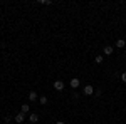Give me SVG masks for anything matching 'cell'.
Here are the masks:
<instances>
[{"mask_svg": "<svg viewBox=\"0 0 126 124\" xmlns=\"http://www.w3.org/2000/svg\"><path fill=\"white\" fill-rule=\"evenodd\" d=\"M82 94H86V96H94V87L93 86H84V89H82Z\"/></svg>", "mask_w": 126, "mask_h": 124, "instance_id": "obj_1", "label": "cell"}, {"mask_svg": "<svg viewBox=\"0 0 126 124\" xmlns=\"http://www.w3.org/2000/svg\"><path fill=\"white\" fill-rule=\"evenodd\" d=\"M64 87H66V84H64L62 81H54V89H56V91L61 92V91H64Z\"/></svg>", "mask_w": 126, "mask_h": 124, "instance_id": "obj_2", "label": "cell"}, {"mask_svg": "<svg viewBox=\"0 0 126 124\" xmlns=\"http://www.w3.org/2000/svg\"><path fill=\"white\" fill-rule=\"evenodd\" d=\"M79 84H81V81H79V79H76V77L69 81V86L72 87V89H78V87H79Z\"/></svg>", "mask_w": 126, "mask_h": 124, "instance_id": "obj_3", "label": "cell"}, {"mask_svg": "<svg viewBox=\"0 0 126 124\" xmlns=\"http://www.w3.org/2000/svg\"><path fill=\"white\" fill-rule=\"evenodd\" d=\"M29 121L32 124H35V123H39V116L35 114V112H30V116H29Z\"/></svg>", "mask_w": 126, "mask_h": 124, "instance_id": "obj_4", "label": "cell"}, {"mask_svg": "<svg viewBox=\"0 0 126 124\" xmlns=\"http://www.w3.org/2000/svg\"><path fill=\"white\" fill-rule=\"evenodd\" d=\"M103 54L104 55H113V45H106L104 50H103Z\"/></svg>", "mask_w": 126, "mask_h": 124, "instance_id": "obj_5", "label": "cell"}, {"mask_svg": "<svg viewBox=\"0 0 126 124\" xmlns=\"http://www.w3.org/2000/svg\"><path fill=\"white\" fill-rule=\"evenodd\" d=\"M24 119H25V114H24V112H19V114L15 116V123H24Z\"/></svg>", "mask_w": 126, "mask_h": 124, "instance_id": "obj_6", "label": "cell"}, {"mask_svg": "<svg viewBox=\"0 0 126 124\" xmlns=\"http://www.w3.org/2000/svg\"><path fill=\"white\" fill-rule=\"evenodd\" d=\"M125 45H126V40H125V39H118V40H116V47L118 49H123Z\"/></svg>", "mask_w": 126, "mask_h": 124, "instance_id": "obj_7", "label": "cell"}, {"mask_svg": "<svg viewBox=\"0 0 126 124\" xmlns=\"http://www.w3.org/2000/svg\"><path fill=\"white\" fill-rule=\"evenodd\" d=\"M37 97H39V96H37V92H35V91H30V92H29V101H32V102H34Z\"/></svg>", "mask_w": 126, "mask_h": 124, "instance_id": "obj_8", "label": "cell"}, {"mask_svg": "<svg viewBox=\"0 0 126 124\" xmlns=\"http://www.w3.org/2000/svg\"><path fill=\"white\" fill-rule=\"evenodd\" d=\"M20 109H22L20 112H24V114H27V112L30 111V106H29V104H22V106H20Z\"/></svg>", "mask_w": 126, "mask_h": 124, "instance_id": "obj_9", "label": "cell"}, {"mask_svg": "<svg viewBox=\"0 0 126 124\" xmlns=\"http://www.w3.org/2000/svg\"><path fill=\"white\" fill-rule=\"evenodd\" d=\"M39 102H40V104H42V106H46V104H47V102H49L47 96H40V97H39Z\"/></svg>", "mask_w": 126, "mask_h": 124, "instance_id": "obj_10", "label": "cell"}, {"mask_svg": "<svg viewBox=\"0 0 126 124\" xmlns=\"http://www.w3.org/2000/svg\"><path fill=\"white\" fill-rule=\"evenodd\" d=\"M94 60H96V64H103V62H104V57H103V55H96Z\"/></svg>", "mask_w": 126, "mask_h": 124, "instance_id": "obj_11", "label": "cell"}, {"mask_svg": "<svg viewBox=\"0 0 126 124\" xmlns=\"http://www.w3.org/2000/svg\"><path fill=\"white\" fill-rule=\"evenodd\" d=\"M40 3H42V5H50L52 2H50V0H40Z\"/></svg>", "mask_w": 126, "mask_h": 124, "instance_id": "obj_12", "label": "cell"}, {"mask_svg": "<svg viewBox=\"0 0 126 124\" xmlns=\"http://www.w3.org/2000/svg\"><path fill=\"white\" fill-rule=\"evenodd\" d=\"M119 77H121V81H123V82H126V72H123Z\"/></svg>", "mask_w": 126, "mask_h": 124, "instance_id": "obj_13", "label": "cell"}, {"mask_svg": "<svg viewBox=\"0 0 126 124\" xmlns=\"http://www.w3.org/2000/svg\"><path fill=\"white\" fill-rule=\"evenodd\" d=\"M10 121H12V117H10V116H5V124H9Z\"/></svg>", "mask_w": 126, "mask_h": 124, "instance_id": "obj_14", "label": "cell"}, {"mask_svg": "<svg viewBox=\"0 0 126 124\" xmlns=\"http://www.w3.org/2000/svg\"><path fill=\"white\" fill-rule=\"evenodd\" d=\"M101 94H103V92H101V89H99V91H96V92H94V96H96V97H101Z\"/></svg>", "mask_w": 126, "mask_h": 124, "instance_id": "obj_15", "label": "cell"}, {"mask_svg": "<svg viewBox=\"0 0 126 124\" xmlns=\"http://www.w3.org/2000/svg\"><path fill=\"white\" fill-rule=\"evenodd\" d=\"M56 124H66V123H64V121H57Z\"/></svg>", "mask_w": 126, "mask_h": 124, "instance_id": "obj_16", "label": "cell"}]
</instances>
